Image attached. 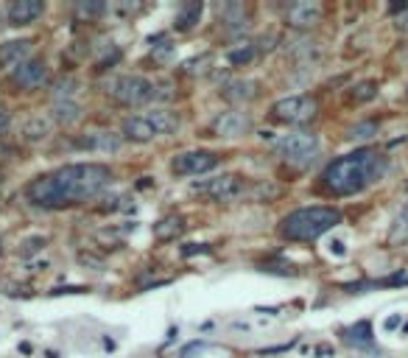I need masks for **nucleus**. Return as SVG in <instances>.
Instances as JSON below:
<instances>
[{"label": "nucleus", "instance_id": "obj_29", "mask_svg": "<svg viewBox=\"0 0 408 358\" xmlns=\"http://www.w3.org/2000/svg\"><path fill=\"white\" fill-rule=\"evenodd\" d=\"M375 132H378V126L369 120V123H358V126H353V129H350V137H353V140H367V137H372Z\"/></svg>", "mask_w": 408, "mask_h": 358}, {"label": "nucleus", "instance_id": "obj_19", "mask_svg": "<svg viewBox=\"0 0 408 358\" xmlns=\"http://www.w3.org/2000/svg\"><path fill=\"white\" fill-rule=\"evenodd\" d=\"M182 230H185V219L182 216H168L160 224H154V238L157 241H174Z\"/></svg>", "mask_w": 408, "mask_h": 358}, {"label": "nucleus", "instance_id": "obj_31", "mask_svg": "<svg viewBox=\"0 0 408 358\" xmlns=\"http://www.w3.org/2000/svg\"><path fill=\"white\" fill-rule=\"evenodd\" d=\"M353 98H355V101H369V98H375V84H361V87H355Z\"/></svg>", "mask_w": 408, "mask_h": 358}, {"label": "nucleus", "instance_id": "obj_24", "mask_svg": "<svg viewBox=\"0 0 408 358\" xmlns=\"http://www.w3.org/2000/svg\"><path fill=\"white\" fill-rule=\"evenodd\" d=\"M219 12L224 15V23H227V26H232V28L246 26V9H243L241 3H230V6H224V9H219Z\"/></svg>", "mask_w": 408, "mask_h": 358}, {"label": "nucleus", "instance_id": "obj_2", "mask_svg": "<svg viewBox=\"0 0 408 358\" xmlns=\"http://www.w3.org/2000/svg\"><path fill=\"white\" fill-rule=\"evenodd\" d=\"M386 171H389V157H383L375 149H358L353 154L333 160L324 168L322 182L335 196H353V193H361L364 188L375 185Z\"/></svg>", "mask_w": 408, "mask_h": 358}, {"label": "nucleus", "instance_id": "obj_28", "mask_svg": "<svg viewBox=\"0 0 408 358\" xmlns=\"http://www.w3.org/2000/svg\"><path fill=\"white\" fill-rule=\"evenodd\" d=\"M252 56H254V45H249V42H243L241 48L230 51V62L232 64H246V62H252Z\"/></svg>", "mask_w": 408, "mask_h": 358}, {"label": "nucleus", "instance_id": "obj_25", "mask_svg": "<svg viewBox=\"0 0 408 358\" xmlns=\"http://www.w3.org/2000/svg\"><path fill=\"white\" fill-rule=\"evenodd\" d=\"M76 87H79V82L76 79H59L56 84H53V98L56 101H73V93H76Z\"/></svg>", "mask_w": 408, "mask_h": 358}, {"label": "nucleus", "instance_id": "obj_14", "mask_svg": "<svg viewBox=\"0 0 408 358\" xmlns=\"http://www.w3.org/2000/svg\"><path fill=\"white\" fill-rule=\"evenodd\" d=\"M42 12H45V3H39V0H15V3L9 6V23L12 26H28Z\"/></svg>", "mask_w": 408, "mask_h": 358}, {"label": "nucleus", "instance_id": "obj_1", "mask_svg": "<svg viewBox=\"0 0 408 358\" xmlns=\"http://www.w3.org/2000/svg\"><path fill=\"white\" fill-rule=\"evenodd\" d=\"M112 185V171L101 163H73L56 168L45 177H37L26 188V199L37 207L59 210L98 196L104 188Z\"/></svg>", "mask_w": 408, "mask_h": 358}, {"label": "nucleus", "instance_id": "obj_30", "mask_svg": "<svg viewBox=\"0 0 408 358\" xmlns=\"http://www.w3.org/2000/svg\"><path fill=\"white\" fill-rule=\"evenodd\" d=\"M42 247H45V238H42V235H34V238H28V241L23 244L20 255H23V258H31V255H37Z\"/></svg>", "mask_w": 408, "mask_h": 358}, {"label": "nucleus", "instance_id": "obj_6", "mask_svg": "<svg viewBox=\"0 0 408 358\" xmlns=\"http://www.w3.org/2000/svg\"><path fill=\"white\" fill-rule=\"evenodd\" d=\"M271 118L280 123H291V126L308 123L316 118V101L310 96H286L271 104Z\"/></svg>", "mask_w": 408, "mask_h": 358}, {"label": "nucleus", "instance_id": "obj_18", "mask_svg": "<svg viewBox=\"0 0 408 358\" xmlns=\"http://www.w3.org/2000/svg\"><path fill=\"white\" fill-rule=\"evenodd\" d=\"M380 328L386 336H400L408 339V311H391L380 319Z\"/></svg>", "mask_w": 408, "mask_h": 358}, {"label": "nucleus", "instance_id": "obj_10", "mask_svg": "<svg viewBox=\"0 0 408 358\" xmlns=\"http://www.w3.org/2000/svg\"><path fill=\"white\" fill-rule=\"evenodd\" d=\"M12 82L23 90H39L48 84V64L42 59H26L12 70Z\"/></svg>", "mask_w": 408, "mask_h": 358}, {"label": "nucleus", "instance_id": "obj_23", "mask_svg": "<svg viewBox=\"0 0 408 358\" xmlns=\"http://www.w3.org/2000/svg\"><path fill=\"white\" fill-rule=\"evenodd\" d=\"M48 134H50V120H48V118H31V120L26 123V140L37 143V140H42V137H48Z\"/></svg>", "mask_w": 408, "mask_h": 358}, {"label": "nucleus", "instance_id": "obj_15", "mask_svg": "<svg viewBox=\"0 0 408 358\" xmlns=\"http://www.w3.org/2000/svg\"><path fill=\"white\" fill-rule=\"evenodd\" d=\"M79 146L87 152H118L123 146V140L120 134H112V132H90L79 140Z\"/></svg>", "mask_w": 408, "mask_h": 358}, {"label": "nucleus", "instance_id": "obj_9", "mask_svg": "<svg viewBox=\"0 0 408 358\" xmlns=\"http://www.w3.org/2000/svg\"><path fill=\"white\" fill-rule=\"evenodd\" d=\"M249 129H252V118H249L246 112H238V109L221 112V115H216L213 123H210V132H213L216 137H224V140L243 137Z\"/></svg>", "mask_w": 408, "mask_h": 358}, {"label": "nucleus", "instance_id": "obj_8", "mask_svg": "<svg viewBox=\"0 0 408 358\" xmlns=\"http://www.w3.org/2000/svg\"><path fill=\"white\" fill-rule=\"evenodd\" d=\"M216 165H219V154L216 152L198 149V152H182V154H176L174 163H171V171L176 177H198V174L213 171Z\"/></svg>", "mask_w": 408, "mask_h": 358}, {"label": "nucleus", "instance_id": "obj_32", "mask_svg": "<svg viewBox=\"0 0 408 358\" xmlns=\"http://www.w3.org/2000/svg\"><path fill=\"white\" fill-rule=\"evenodd\" d=\"M6 126H9V112H6L3 107H0V132H3Z\"/></svg>", "mask_w": 408, "mask_h": 358}, {"label": "nucleus", "instance_id": "obj_20", "mask_svg": "<svg viewBox=\"0 0 408 358\" xmlns=\"http://www.w3.org/2000/svg\"><path fill=\"white\" fill-rule=\"evenodd\" d=\"M201 3H185L179 12H176V20H174V26L179 28V31H187V28H193L196 23H198V17H201Z\"/></svg>", "mask_w": 408, "mask_h": 358}, {"label": "nucleus", "instance_id": "obj_21", "mask_svg": "<svg viewBox=\"0 0 408 358\" xmlns=\"http://www.w3.org/2000/svg\"><path fill=\"white\" fill-rule=\"evenodd\" d=\"M50 112H53V120H59V123H73L82 118V109L73 101H56Z\"/></svg>", "mask_w": 408, "mask_h": 358}, {"label": "nucleus", "instance_id": "obj_12", "mask_svg": "<svg viewBox=\"0 0 408 358\" xmlns=\"http://www.w3.org/2000/svg\"><path fill=\"white\" fill-rule=\"evenodd\" d=\"M31 39H12V42H3L0 45V67H17L23 64L26 59H31Z\"/></svg>", "mask_w": 408, "mask_h": 358}, {"label": "nucleus", "instance_id": "obj_27", "mask_svg": "<svg viewBox=\"0 0 408 358\" xmlns=\"http://www.w3.org/2000/svg\"><path fill=\"white\" fill-rule=\"evenodd\" d=\"M280 190L275 188V185H266V182H257V185H252L249 190H246V196H252L254 202H268V199H275Z\"/></svg>", "mask_w": 408, "mask_h": 358}, {"label": "nucleus", "instance_id": "obj_4", "mask_svg": "<svg viewBox=\"0 0 408 358\" xmlns=\"http://www.w3.org/2000/svg\"><path fill=\"white\" fill-rule=\"evenodd\" d=\"M275 152L286 160V163H294V165H308L319 157L322 152V143L316 134L310 132H294V134H286L275 143Z\"/></svg>", "mask_w": 408, "mask_h": 358}, {"label": "nucleus", "instance_id": "obj_3", "mask_svg": "<svg viewBox=\"0 0 408 358\" xmlns=\"http://www.w3.org/2000/svg\"><path fill=\"white\" fill-rule=\"evenodd\" d=\"M338 224H342V213H338L335 207H324V204L299 207L283 219L280 235L288 238V241H316L319 235L330 233Z\"/></svg>", "mask_w": 408, "mask_h": 358}, {"label": "nucleus", "instance_id": "obj_26", "mask_svg": "<svg viewBox=\"0 0 408 358\" xmlns=\"http://www.w3.org/2000/svg\"><path fill=\"white\" fill-rule=\"evenodd\" d=\"M104 3L101 0H82V3L76 6V15L82 17V20H95V17H101L104 15Z\"/></svg>", "mask_w": 408, "mask_h": 358}, {"label": "nucleus", "instance_id": "obj_11", "mask_svg": "<svg viewBox=\"0 0 408 358\" xmlns=\"http://www.w3.org/2000/svg\"><path fill=\"white\" fill-rule=\"evenodd\" d=\"M319 20H322V6L316 0H299V3H291L286 9V23L291 28L305 31V28H313Z\"/></svg>", "mask_w": 408, "mask_h": 358}, {"label": "nucleus", "instance_id": "obj_17", "mask_svg": "<svg viewBox=\"0 0 408 358\" xmlns=\"http://www.w3.org/2000/svg\"><path fill=\"white\" fill-rule=\"evenodd\" d=\"M146 118H149V123L154 126L157 134H171V132L179 129V115L174 109H151Z\"/></svg>", "mask_w": 408, "mask_h": 358}, {"label": "nucleus", "instance_id": "obj_13", "mask_svg": "<svg viewBox=\"0 0 408 358\" xmlns=\"http://www.w3.org/2000/svg\"><path fill=\"white\" fill-rule=\"evenodd\" d=\"M123 137L131 140V143H151L160 134L154 132V126L149 123L146 115H131V118L123 120Z\"/></svg>", "mask_w": 408, "mask_h": 358}, {"label": "nucleus", "instance_id": "obj_33", "mask_svg": "<svg viewBox=\"0 0 408 358\" xmlns=\"http://www.w3.org/2000/svg\"><path fill=\"white\" fill-rule=\"evenodd\" d=\"M0 185H3V177H0Z\"/></svg>", "mask_w": 408, "mask_h": 358}, {"label": "nucleus", "instance_id": "obj_16", "mask_svg": "<svg viewBox=\"0 0 408 358\" xmlns=\"http://www.w3.org/2000/svg\"><path fill=\"white\" fill-rule=\"evenodd\" d=\"M221 96L227 101H232V104H246V101L257 98V82H252V79H232V82H227L221 87Z\"/></svg>", "mask_w": 408, "mask_h": 358}, {"label": "nucleus", "instance_id": "obj_34", "mask_svg": "<svg viewBox=\"0 0 408 358\" xmlns=\"http://www.w3.org/2000/svg\"><path fill=\"white\" fill-rule=\"evenodd\" d=\"M0 252H3V244H0Z\"/></svg>", "mask_w": 408, "mask_h": 358}, {"label": "nucleus", "instance_id": "obj_22", "mask_svg": "<svg viewBox=\"0 0 408 358\" xmlns=\"http://www.w3.org/2000/svg\"><path fill=\"white\" fill-rule=\"evenodd\" d=\"M389 244H408V207L394 219V224L389 230Z\"/></svg>", "mask_w": 408, "mask_h": 358}, {"label": "nucleus", "instance_id": "obj_7", "mask_svg": "<svg viewBox=\"0 0 408 358\" xmlns=\"http://www.w3.org/2000/svg\"><path fill=\"white\" fill-rule=\"evenodd\" d=\"M193 190L207 196V199H216V202H235V199L246 196L249 185L238 174H221V177H213V179H204V182L193 185Z\"/></svg>", "mask_w": 408, "mask_h": 358}, {"label": "nucleus", "instance_id": "obj_5", "mask_svg": "<svg viewBox=\"0 0 408 358\" xmlns=\"http://www.w3.org/2000/svg\"><path fill=\"white\" fill-rule=\"evenodd\" d=\"M154 90H157V87H154L149 79H143V76H118V79H112L109 87H106V93H109L115 101L126 104V107H140V104L151 101V98H154Z\"/></svg>", "mask_w": 408, "mask_h": 358}]
</instances>
